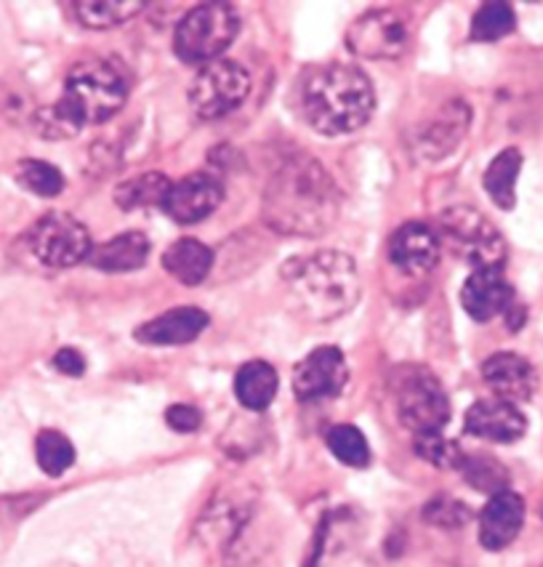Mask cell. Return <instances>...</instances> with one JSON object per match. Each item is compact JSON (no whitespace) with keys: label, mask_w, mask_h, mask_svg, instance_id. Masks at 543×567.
<instances>
[{"label":"cell","mask_w":543,"mask_h":567,"mask_svg":"<svg viewBox=\"0 0 543 567\" xmlns=\"http://www.w3.org/2000/svg\"><path fill=\"white\" fill-rule=\"evenodd\" d=\"M461 305L477 322H488L514 307V288L503 269H474L461 288Z\"/></svg>","instance_id":"cell-15"},{"label":"cell","mask_w":543,"mask_h":567,"mask_svg":"<svg viewBox=\"0 0 543 567\" xmlns=\"http://www.w3.org/2000/svg\"><path fill=\"white\" fill-rule=\"evenodd\" d=\"M469 121H472V110L467 102L455 99L448 102L437 115L421 128V134L416 136V150L427 161H440L448 157L455 147L461 144V138L467 136Z\"/></svg>","instance_id":"cell-16"},{"label":"cell","mask_w":543,"mask_h":567,"mask_svg":"<svg viewBox=\"0 0 543 567\" xmlns=\"http://www.w3.org/2000/svg\"><path fill=\"white\" fill-rule=\"evenodd\" d=\"M163 267L165 272L174 275L184 286H201L208 277L211 267H214V250L203 246L201 240L184 237V240H176L174 246L165 250Z\"/></svg>","instance_id":"cell-21"},{"label":"cell","mask_w":543,"mask_h":567,"mask_svg":"<svg viewBox=\"0 0 543 567\" xmlns=\"http://www.w3.org/2000/svg\"><path fill=\"white\" fill-rule=\"evenodd\" d=\"M328 447L330 453L347 466H366L370 461L368 440L366 434L357 430V426H349V424L334 426V430L328 432Z\"/></svg>","instance_id":"cell-28"},{"label":"cell","mask_w":543,"mask_h":567,"mask_svg":"<svg viewBox=\"0 0 543 567\" xmlns=\"http://www.w3.org/2000/svg\"><path fill=\"white\" fill-rule=\"evenodd\" d=\"M440 240L459 259L474 269H503L506 264V240L485 214L472 206H453L437 216Z\"/></svg>","instance_id":"cell-5"},{"label":"cell","mask_w":543,"mask_h":567,"mask_svg":"<svg viewBox=\"0 0 543 567\" xmlns=\"http://www.w3.org/2000/svg\"><path fill=\"white\" fill-rule=\"evenodd\" d=\"M165 421H168V426L174 432H182V434H189V432H197L201 430L203 419H201V411L192 405H171L168 411H165Z\"/></svg>","instance_id":"cell-33"},{"label":"cell","mask_w":543,"mask_h":567,"mask_svg":"<svg viewBox=\"0 0 543 567\" xmlns=\"http://www.w3.org/2000/svg\"><path fill=\"white\" fill-rule=\"evenodd\" d=\"M522 168V153L516 147L503 150L495 155V161L490 163L482 184H485L490 200L499 208H514V189H516V176Z\"/></svg>","instance_id":"cell-23"},{"label":"cell","mask_w":543,"mask_h":567,"mask_svg":"<svg viewBox=\"0 0 543 567\" xmlns=\"http://www.w3.org/2000/svg\"><path fill=\"white\" fill-rule=\"evenodd\" d=\"M28 246L45 267L68 269L91 256V235L81 221L70 214H49L28 233Z\"/></svg>","instance_id":"cell-9"},{"label":"cell","mask_w":543,"mask_h":567,"mask_svg":"<svg viewBox=\"0 0 543 567\" xmlns=\"http://www.w3.org/2000/svg\"><path fill=\"white\" fill-rule=\"evenodd\" d=\"M427 517L437 525H461L467 523V509L461 504H455V501L437 498L434 504H429Z\"/></svg>","instance_id":"cell-34"},{"label":"cell","mask_w":543,"mask_h":567,"mask_svg":"<svg viewBox=\"0 0 543 567\" xmlns=\"http://www.w3.org/2000/svg\"><path fill=\"white\" fill-rule=\"evenodd\" d=\"M150 256V240L142 233H123L112 240L91 250V264L104 272H131V269L144 267Z\"/></svg>","instance_id":"cell-20"},{"label":"cell","mask_w":543,"mask_h":567,"mask_svg":"<svg viewBox=\"0 0 543 567\" xmlns=\"http://www.w3.org/2000/svg\"><path fill=\"white\" fill-rule=\"evenodd\" d=\"M416 453L421 458H427L432 466H440V470H453V466H461L463 453L453 440H448L442 432H421L416 434Z\"/></svg>","instance_id":"cell-31"},{"label":"cell","mask_w":543,"mask_h":567,"mask_svg":"<svg viewBox=\"0 0 543 567\" xmlns=\"http://www.w3.org/2000/svg\"><path fill=\"white\" fill-rule=\"evenodd\" d=\"M299 99L304 117L326 136L352 134L370 121L376 110L373 83L352 64H326L309 70Z\"/></svg>","instance_id":"cell-3"},{"label":"cell","mask_w":543,"mask_h":567,"mask_svg":"<svg viewBox=\"0 0 543 567\" xmlns=\"http://www.w3.org/2000/svg\"><path fill=\"white\" fill-rule=\"evenodd\" d=\"M283 282L294 307L315 322H330L347 315L362 291L357 264L344 250L296 256L283 267Z\"/></svg>","instance_id":"cell-2"},{"label":"cell","mask_w":543,"mask_h":567,"mask_svg":"<svg viewBox=\"0 0 543 567\" xmlns=\"http://www.w3.org/2000/svg\"><path fill=\"white\" fill-rule=\"evenodd\" d=\"M397 413L400 421L413 430L421 432H442V426L450 419V402L440 379L423 365H406L397 371Z\"/></svg>","instance_id":"cell-7"},{"label":"cell","mask_w":543,"mask_h":567,"mask_svg":"<svg viewBox=\"0 0 543 567\" xmlns=\"http://www.w3.org/2000/svg\"><path fill=\"white\" fill-rule=\"evenodd\" d=\"M522 523H525V501L512 491L495 493L480 514V544L490 551L506 549L520 536Z\"/></svg>","instance_id":"cell-18"},{"label":"cell","mask_w":543,"mask_h":567,"mask_svg":"<svg viewBox=\"0 0 543 567\" xmlns=\"http://www.w3.org/2000/svg\"><path fill=\"white\" fill-rule=\"evenodd\" d=\"M208 315L203 309L182 307L171 309V312L161 315V318L144 322L136 331V339L152 347H178L189 344L208 328Z\"/></svg>","instance_id":"cell-19"},{"label":"cell","mask_w":543,"mask_h":567,"mask_svg":"<svg viewBox=\"0 0 543 567\" xmlns=\"http://www.w3.org/2000/svg\"><path fill=\"white\" fill-rule=\"evenodd\" d=\"M349 379L347 360L339 347H320L309 352L294 371V392L304 402L336 398Z\"/></svg>","instance_id":"cell-11"},{"label":"cell","mask_w":543,"mask_h":567,"mask_svg":"<svg viewBox=\"0 0 543 567\" xmlns=\"http://www.w3.org/2000/svg\"><path fill=\"white\" fill-rule=\"evenodd\" d=\"M250 91V75L240 62L232 59H216V62L205 64L192 81L189 102L192 110L203 117V121H216V117L229 115L245 102Z\"/></svg>","instance_id":"cell-8"},{"label":"cell","mask_w":543,"mask_h":567,"mask_svg":"<svg viewBox=\"0 0 543 567\" xmlns=\"http://www.w3.org/2000/svg\"><path fill=\"white\" fill-rule=\"evenodd\" d=\"M224 189L214 176L192 174L187 179L171 184L168 195L163 200V210L176 224H197L208 219L222 206Z\"/></svg>","instance_id":"cell-12"},{"label":"cell","mask_w":543,"mask_h":567,"mask_svg":"<svg viewBox=\"0 0 543 567\" xmlns=\"http://www.w3.org/2000/svg\"><path fill=\"white\" fill-rule=\"evenodd\" d=\"M147 9L144 0H81L75 3L78 19L89 30H110L117 24L131 22L136 14Z\"/></svg>","instance_id":"cell-24"},{"label":"cell","mask_w":543,"mask_h":567,"mask_svg":"<svg viewBox=\"0 0 543 567\" xmlns=\"http://www.w3.org/2000/svg\"><path fill=\"white\" fill-rule=\"evenodd\" d=\"M516 17L509 3H485L472 19L474 41H499L514 30Z\"/></svg>","instance_id":"cell-29"},{"label":"cell","mask_w":543,"mask_h":567,"mask_svg":"<svg viewBox=\"0 0 543 567\" xmlns=\"http://www.w3.org/2000/svg\"><path fill=\"white\" fill-rule=\"evenodd\" d=\"M347 45L357 56L397 59L408 49V22L389 9L366 11L347 30Z\"/></svg>","instance_id":"cell-10"},{"label":"cell","mask_w":543,"mask_h":567,"mask_svg":"<svg viewBox=\"0 0 543 567\" xmlns=\"http://www.w3.org/2000/svg\"><path fill=\"white\" fill-rule=\"evenodd\" d=\"M35 458L38 466L49 477H59V474H64L75 464V447H72V443L62 432L45 430L35 440Z\"/></svg>","instance_id":"cell-26"},{"label":"cell","mask_w":543,"mask_h":567,"mask_svg":"<svg viewBox=\"0 0 543 567\" xmlns=\"http://www.w3.org/2000/svg\"><path fill=\"white\" fill-rule=\"evenodd\" d=\"M129 75L110 59H83L68 72L62 102L85 123H104L123 110L129 99Z\"/></svg>","instance_id":"cell-4"},{"label":"cell","mask_w":543,"mask_h":567,"mask_svg":"<svg viewBox=\"0 0 543 567\" xmlns=\"http://www.w3.org/2000/svg\"><path fill=\"white\" fill-rule=\"evenodd\" d=\"M463 426L472 437L490 440V443H516L527 432V419L512 402L493 398L474 402Z\"/></svg>","instance_id":"cell-14"},{"label":"cell","mask_w":543,"mask_h":567,"mask_svg":"<svg viewBox=\"0 0 543 567\" xmlns=\"http://www.w3.org/2000/svg\"><path fill=\"white\" fill-rule=\"evenodd\" d=\"M459 470L463 472V477L469 480V485L477 487V491H488V493H501L506 491L509 474L495 458H485V456H463Z\"/></svg>","instance_id":"cell-30"},{"label":"cell","mask_w":543,"mask_h":567,"mask_svg":"<svg viewBox=\"0 0 543 567\" xmlns=\"http://www.w3.org/2000/svg\"><path fill=\"white\" fill-rule=\"evenodd\" d=\"M440 237L427 224L410 221L400 227L389 240V261L395 264L400 272L410 277L429 275L440 261Z\"/></svg>","instance_id":"cell-13"},{"label":"cell","mask_w":543,"mask_h":567,"mask_svg":"<svg viewBox=\"0 0 543 567\" xmlns=\"http://www.w3.org/2000/svg\"><path fill=\"white\" fill-rule=\"evenodd\" d=\"M341 193L334 176L309 155H290L264 189L267 227L288 237L326 235L339 219Z\"/></svg>","instance_id":"cell-1"},{"label":"cell","mask_w":543,"mask_h":567,"mask_svg":"<svg viewBox=\"0 0 543 567\" xmlns=\"http://www.w3.org/2000/svg\"><path fill=\"white\" fill-rule=\"evenodd\" d=\"M35 125L38 131H41V136L45 138H70L83 128V121L62 102V99H59L57 104L38 112Z\"/></svg>","instance_id":"cell-32"},{"label":"cell","mask_w":543,"mask_h":567,"mask_svg":"<svg viewBox=\"0 0 543 567\" xmlns=\"http://www.w3.org/2000/svg\"><path fill=\"white\" fill-rule=\"evenodd\" d=\"M482 379L493 389L495 398L512 402V405L530 400L535 394V389H539V373H535V368L514 352H499L493 358H488L485 365H482Z\"/></svg>","instance_id":"cell-17"},{"label":"cell","mask_w":543,"mask_h":567,"mask_svg":"<svg viewBox=\"0 0 543 567\" xmlns=\"http://www.w3.org/2000/svg\"><path fill=\"white\" fill-rule=\"evenodd\" d=\"M54 368L64 375H83L85 373V358L78 349L64 347L54 354Z\"/></svg>","instance_id":"cell-35"},{"label":"cell","mask_w":543,"mask_h":567,"mask_svg":"<svg viewBox=\"0 0 543 567\" xmlns=\"http://www.w3.org/2000/svg\"><path fill=\"white\" fill-rule=\"evenodd\" d=\"M17 182L32 195L57 197L64 189L62 171L43 161H22L17 168Z\"/></svg>","instance_id":"cell-27"},{"label":"cell","mask_w":543,"mask_h":567,"mask_svg":"<svg viewBox=\"0 0 543 567\" xmlns=\"http://www.w3.org/2000/svg\"><path fill=\"white\" fill-rule=\"evenodd\" d=\"M168 189H171L168 176L157 174V171H150V174L134 176V179L117 184L115 203L123 210L163 206V200H165V195H168Z\"/></svg>","instance_id":"cell-25"},{"label":"cell","mask_w":543,"mask_h":567,"mask_svg":"<svg viewBox=\"0 0 543 567\" xmlns=\"http://www.w3.org/2000/svg\"><path fill=\"white\" fill-rule=\"evenodd\" d=\"M240 19L229 3H201L187 11L174 35L176 56L187 64H211L235 43Z\"/></svg>","instance_id":"cell-6"},{"label":"cell","mask_w":543,"mask_h":567,"mask_svg":"<svg viewBox=\"0 0 543 567\" xmlns=\"http://www.w3.org/2000/svg\"><path fill=\"white\" fill-rule=\"evenodd\" d=\"M235 394L248 411H267L277 394V371L264 360L245 362L237 371Z\"/></svg>","instance_id":"cell-22"}]
</instances>
